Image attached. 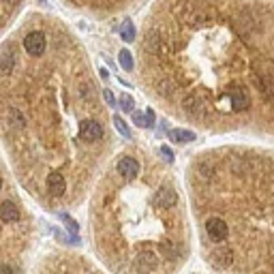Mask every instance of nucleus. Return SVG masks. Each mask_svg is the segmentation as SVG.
Wrapping results in <instances>:
<instances>
[{
    "mask_svg": "<svg viewBox=\"0 0 274 274\" xmlns=\"http://www.w3.org/2000/svg\"><path fill=\"white\" fill-rule=\"evenodd\" d=\"M184 107L189 114L193 116H206L210 112V103L203 92H193V95H189L184 99Z\"/></svg>",
    "mask_w": 274,
    "mask_h": 274,
    "instance_id": "1",
    "label": "nucleus"
},
{
    "mask_svg": "<svg viewBox=\"0 0 274 274\" xmlns=\"http://www.w3.org/2000/svg\"><path fill=\"white\" fill-rule=\"evenodd\" d=\"M227 103L231 105L234 112H244L250 105V97L247 90L240 88V86H231V88L227 90Z\"/></svg>",
    "mask_w": 274,
    "mask_h": 274,
    "instance_id": "2",
    "label": "nucleus"
},
{
    "mask_svg": "<svg viewBox=\"0 0 274 274\" xmlns=\"http://www.w3.org/2000/svg\"><path fill=\"white\" fill-rule=\"evenodd\" d=\"M45 45H48V41H45V34L39 32V30L28 32L26 37H24V50L30 56H41L45 51Z\"/></svg>",
    "mask_w": 274,
    "mask_h": 274,
    "instance_id": "3",
    "label": "nucleus"
},
{
    "mask_svg": "<svg viewBox=\"0 0 274 274\" xmlns=\"http://www.w3.org/2000/svg\"><path fill=\"white\" fill-rule=\"evenodd\" d=\"M206 231L214 242H223V240H227V236H229V227H227L225 221L219 217L206 221Z\"/></svg>",
    "mask_w": 274,
    "mask_h": 274,
    "instance_id": "4",
    "label": "nucleus"
},
{
    "mask_svg": "<svg viewBox=\"0 0 274 274\" xmlns=\"http://www.w3.org/2000/svg\"><path fill=\"white\" fill-rule=\"evenodd\" d=\"M154 203L159 208H174L178 203V193H176V189L170 184H165V186H161L159 191L154 193Z\"/></svg>",
    "mask_w": 274,
    "mask_h": 274,
    "instance_id": "5",
    "label": "nucleus"
},
{
    "mask_svg": "<svg viewBox=\"0 0 274 274\" xmlns=\"http://www.w3.org/2000/svg\"><path fill=\"white\" fill-rule=\"evenodd\" d=\"M79 133L86 142H99L103 137V126L97 120H84L79 125Z\"/></svg>",
    "mask_w": 274,
    "mask_h": 274,
    "instance_id": "6",
    "label": "nucleus"
},
{
    "mask_svg": "<svg viewBox=\"0 0 274 274\" xmlns=\"http://www.w3.org/2000/svg\"><path fill=\"white\" fill-rule=\"evenodd\" d=\"M116 170H118L122 178L133 180V178H137V174H139V163L135 159H131V156H125V159H120L116 163Z\"/></svg>",
    "mask_w": 274,
    "mask_h": 274,
    "instance_id": "7",
    "label": "nucleus"
},
{
    "mask_svg": "<svg viewBox=\"0 0 274 274\" xmlns=\"http://www.w3.org/2000/svg\"><path fill=\"white\" fill-rule=\"evenodd\" d=\"M210 261L217 268H229L231 261H234V253H231L229 247H221V249L210 253Z\"/></svg>",
    "mask_w": 274,
    "mask_h": 274,
    "instance_id": "8",
    "label": "nucleus"
},
{
    "mask_svg": "<svg viewBox=\"0 0 274 274\" xmlns=\"http://www.w3.org/2000/svg\"><path fill=\"white\" fill-rule=\"evenodd\" d=\"M135 268H137V272H150V270H154V268H156V255H154V250H142V253H137Z\"/></svg>",
    "mask_w": 274,
    "mask_h": 274,
    "instance_id": "9",
    "label": "nucleus"
},
{
    "mask_svg": "<svg viewBox=\"0 0 274 274\" xmlns=\"http://www.w3.org/2000/svg\"><path fill=\"white\" fill-rule=\"evenodd\" d=\"M48 189H50V193L54 195V197L65 195V191H67V180L62 178V174H58V172H51V174H50V176H48Z\"/></svg>",
    "mask_w": 274,
    "mask_h": 274,
    "instance_id": "10",
    "label": "nucleus"
},
{
    "mask_svg": "<svg viewBox=\"0 0 274 274\" xmlns=\"http://www.w3.org/2000/svg\"><path fill=\"white\" fill-rule=\"evenodd\" d=\"M0 219L4 221V223H17L20 221V210L13 201H4L2 208H0Z\"/></svg>",
    "mask_w": 274,
    "mask_h": 274,
    "instance_id": "11",
    "label": "nucleus"
},
{
    "mask_svg": "<svg viewBox=\"0 0 274 274\" xmlns=\"http://www.w3.org/2000/svg\"><path fill=\"white\" fill-rule=\"evenodd\" d=\"M255 84H257L259 92L266 99H274V79L270 75H259V77H255Z\"/></svg>",
    "mask_w": 274,
    "mask_h": 274,
    "instance_id": "12",
    "label": "nucleus"
},
{
    "mask_svg": "<svg viewBox=\"0 0 274 274\" xmlns=\"http://www.w3.org/2000/svg\"><path fill=\"white\" fill-rule=\"evenodd\" d=\"M13 67H15L13 51H11L9 48H4L2 51H0V69H2V75H4V77H7V75H11Z\"/></svg>",
    "mask_w": 274,
    "mask_h": 274,
    "instance_id": "13",
    "label": "nucleus"
},
{
    "mask_svg": "<svg viewBox=\"0 0 274 274\" xmlns=\"http://www.w3.org/2000/svg\"><path fill=\"white\" fill-rule=\"evenodd\" d=\"M7 122L13 129H24V125H26V118H24V114L20 112L17 107H9V112H7Z\"/></svg>",
    "mask_w": 274,
    "mask_h": 274,
    "instance_id": "14",
    "label": "nucleus"
},
{
    "mask_svg": "<svg viewBox=\"0 0 274 274\" xmlns=\"http://www.w3.org/2000/svg\"><path fill=\"white\" fill-rule=\"evenodd\" d=\"M170 137L174 139V142H178V144H186V142H193L195 133L193 131H184V129H172Z\"/></svg>",
    "mask_w": 274,
    "mask_h": 274,
    "instance_id": "15",
    "label": "nucleus"
},
{
    "mask_svg": "<svg viewBox=\"0 0 274 274\" xmlns=\"http://www.w3.org/2000/svg\"><path fill=\"white\" fill-rule=\"evenodd\" d=\"M118 62H120V67L125 69V71H133V65H135V60H133V56H131L129 50H120Z\"/></svg>",
    "mask_w": 274,
    "mask_h": 274,
    "instance_id": "16",
    "label": "nucleus"
},
{
    "mask_svg": "<svg viewBox=\"0 0 274 274\" xmlns=\"http://www.w3.org/2000/svg\"><path fill=\"white\" fill-rule=\"evenodd\" d=\"M120 37L125 39V41H129V43L135 39V28H133V22L131 20H125L120 24Z\"/></svg>",
    "mask_w": 274,
    "mask_h": 274,
    "instance_id": "17",
    "label": "nucleus"
},
{
    "mask_svg": "<svg viewBox=\"0 0 274 274\" xmlns=\"http://www.w3.org/2000/svg\"><path fill=\"white\" fill-rule=\"evenodd\" d=\"M114 126H116V131H118L122 137H131V129H129V125H126V122L122 120L120 116H114Z\"/></svg>",
    "mask_w": 274,
    "mask_h": 274,
    "instance_id": "18",
    "label": "nucleus"
},
{
    "mask_svg": "<svg viewBox=\"0 0 274 274\" xmlns=\"http://www.w3.org/2000/svg\"><path fill=\"white\" fill-rule=\"evenodd\" d=\"M133 122H135L137 126H142V129H148V126H152V122H150L148 116L139 114V112H133Z\"/></svg>",
    "mask_w": 274,
    "mask_h": 274,
    "instance_id": "19",
    "label": "nucleus"
},
{
    "mask_svg": "<svg viewBox=\"0 0 274 274\" xmlns=\"http://www.w3.org/2000/svg\"><path fill=\"white\" fill-rule=\"evenodd\" d=\"M60 219L62 221H65V225L69 227V229H71L73 231V234H77V229H79V225L77 223H75V221L71 219V217H69V214H60Z\"/></svg>",
    "mask_w": 274,
    "mask_h": 274,
    "instance_id": "20",
    "label": "nucleus"
},
{
    "mask_svg": "<svg viewBox=\"0 0 274 274\" xmlns=\"http://www.w3.org/2000/svg\"><path fill=\"white\" fill-rule=\"evenodd\" d=\"M120 105H122V109H125V112H131V109H133V99L129 95H120Z\"/></svg>",
    "mask_w": 274,
    "mask_h": 274,
    "instance_id": "21",
    "label": "nucleus"
},
{
    "mask_svg": "<svg viewBox=\"0 0 274 274\" xmlns=\"http://www.w3.org/2000/svg\"><path fill=\"white\" fill-rule=\"evenodd\" d=\"M161 154H163V159H165V161H174V152H172V148H170V146H161Z\"/></svg>",
    "mask_w": 274,
    "mask_h": 274,
    "instance_id": "22",
    "label": "nucleus"
},
{
    "mask_svg": "<svg viewBox=\"0 0 274 274\" xmlns=\"http://www.w3.org/2000/svg\"><path fill=\"white\" fill-rule=\"evenodd\" d=\"M103 97H105V101H107V105H116V99L109 90H103Z\"/></svg>",
    "mask_w": 274,
    "mask_h": 274,
    "instance_id": "23",
    "label": "nucleus"
},
{
    "mask_svg": "<svg viewBox=\"0 0 274 274\" xmlns=\"http://www.w3.org/2000/svg\"><path fill=\"white\" fill-rule=\"evenodd\" d=\"M0 274H13V270H11V266H9V264H4V266H2V270H0Z\"/></svg>",
    "mask_w": 274,
    "mask_h": 274,
    "instance_id": "24",
    "label": "nucleus"
},
{
    "mask_svg": "<svg viewBox=\"0 0 274 274\" xmlns=\"http://www.w3.org/2000/svg\"><path fill=\"white\" fill-rule=\"evenodd\" d=\"M146 116H148L150 122H152V126H154V112H152V109H148V112H146Z\"/></svg>",
    "mask_w": 274,
    "mask_h": 274,
    "instance_id": "25",
    "label": "nucleus"
}]
</instances>
